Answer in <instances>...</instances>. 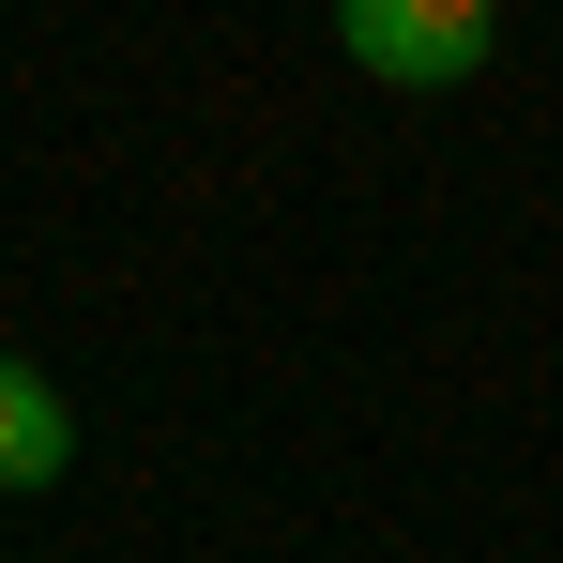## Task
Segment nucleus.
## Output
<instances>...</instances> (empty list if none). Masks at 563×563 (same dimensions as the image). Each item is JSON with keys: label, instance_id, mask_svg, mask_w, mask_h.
Segmentation results:
<instances>
[{"label": "nucleus", "instance_id": "nucleus-1", "mask_svg": "<svg viewBox=\"0 0 563 563\" xmlns=\"http://www.w3.org/2000/svg\"><path fill=\"white\" fill-rule=\"evenodd\" d=\"M335 46H351L366 77H411V92H427V77H472V62L503 46V15H487V0H335Z\"/></svg>", "mask_w": 563, "mask_h": 563}, {"label": "nucleus", "instance_id": "nucleus-2", "mask_svg": "<svg viewBox=\"0 0 563 563\" xmlns=\"http://www.w3.org/2000/svg\"><path fill=\"white\" fill-rule=\"evenodd\" d=\"M62 457H77V411H62V380L0 351V487H62Z\"/></svg>", "mask_w": 563, "mask_h": 563}]
</instances>
